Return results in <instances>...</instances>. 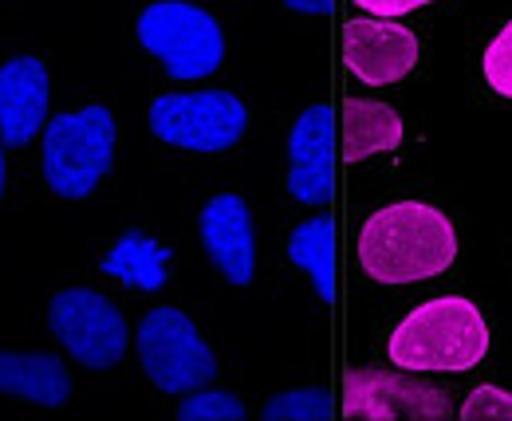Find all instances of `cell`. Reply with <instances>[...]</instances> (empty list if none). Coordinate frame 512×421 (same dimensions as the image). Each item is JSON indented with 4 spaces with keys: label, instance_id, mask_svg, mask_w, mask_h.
Returning a JSON list of instances; mask_svg holds the SVG:
<instances>
[{
    "label": "cell",
    "instance_id": "obj_15",
    "mask_svg": "<svg viewBox=\"0 0 512 421\" xmlns=\"http://www.w3.org/2000/svg\"><path fill=\"white\" fill-rule=\"evenodd\" d=\"M170 260H174V252L166 244L130 229L99 260V272L119 280V284H127V288H138V292H158L170 280Z\"/></svg>",
    "mask_w": 512,
    "mask_h": 421
},
{
    "label": "cell",
    "instance_id": "obj_13",
    "mask_svg": "<svg viewBox=\"0 0 512 421\" xmlns=\"http://www.w3.org/2000/svg\"><path fill=\"white\" fill-rule=\"evenodd\" d=\"M0 394L60 410L71 402V370L52 351H0Z\"/></svg>",
    "mask_w": 512,
    "mask_h": 421
},
{
    "label": "cell",
    "instance_id": "obj_11",
    "mask_svg": "<svg viewBox=\"0 0 512 421\" xmlns=\"http://www.w3.org/2000/svg\"><path fill=\"white\" fill-rule=\"evenodd\" d=\"M201 248L213 260V268L233 284V288H249L256 276V233L249 201L241 193H217L205 201L201 221Z\"/></svg>",
    "mask_w": 512,
    "mask_h": 421
},
{
    "label": "cell",
    "instance_id": "obj_16",
    "mask_svg": "<svg viewBox=\"0 0 512 421\" xmlns=\"http://www.w3.org/2000/svg\"><path fill=\"white\" fill-rule=\"evenodd\" d=\"M288 260L312 276L316 296L323 303L335 300V221L331 217H308L288 237Z\"/></svg>",
    "mask_w": 512,
    "mask_h": 421
},
{
    "label": "cell",
    "instance_id": "obj_21",
    "mask_svg": "<svg viewBox=\"0 0 512 421\" xmlns=\"http://www.w3.org/2000/svg\"><path fill=\"white\" fill-rule=\"evenodd\" d=\"M351 4H359V8H363V12H371V16H383V20H398V16L414 12V8H426L430 0H351Z\"/></svg>",
    "mask_w": 512,
    "mask_h": 421
},
{
    "label": "cell",
    "instance_id": "obj_23",
    "mask_svg": "<svg viewBox=\"0 0 512 421\" xmlns=\"http://www.w3.org/2000/svg\"><path fill=\"white\" fill-rule=\"evenodd\" d=\"M4 189H8V166H4V142H0V197H4Z\"/></svg>",
    "mask_w": 512,
    "mask_h": 421
},
{
    "label": "cell",
    "instance_id": "obj_5",
    "mask_svg": "<svg viewBox=\"0 0 512 421\" xmlns=\"http://www.w3.org/2000/svg\"><path fill=\"white\" fill-rule=\"evenodd\" d=\"M138 362L142 374L162 394H190L217 378V355L201 339L197 323L182 307H154L138 323Z\"/></svg>",
    "mask_w": 512,
    "mask_h": 421
},
{
    "label": "cell",
    "instance_id": "obj_7",
    "mask_svg": "<svg viewBox=\"0 0 512 421\" xmlns=\"http://www.w3.org/2000/svg\"><path fill=\"white\" fill-rule=\"evenodd\" d=\"M48 327L56 343L87 370H111L127 359V319L95 288H60L48 303Z\"/></svg>",
    "mask_w": 512,
    "mask_h": 421
},
{
    "label": "cell",
    "instance_id": "obj_12",
    "mask_svg": "<svg viewBox=\"0 0 512 421\" xmlns=\"http://www.w3.org/2000/svg\"><path fill=\"white\" fill-rule=\"evenodd\" d=\"M52 79L40 56H12L0 63V142L28 146L48 119Z\"/></svg>",
    "mask_w": 512,
    "mask_h": 421
},
{
    "label": "cell",
    "instance_id": "obj_14",
    "mask_svg": "<svg viewBox=\"0 0 512 421\" xmlns=\"http://www.w3.org/2000/svg\"><path fill=\"white\" fill-rule=\"evenodd\" d=\"M402 119L390 103L379 99H347L343 103V158L363 162L402 146Z\"/></svg>",
    "mask_w": 512,
    "mask_h": 421
},
{
    "label": "cell",
    "instance_id": "obj_4",
    "mask_svg": "<svg viewBox=\"0 0 512 421\" xmlns=\"http://www.w3.org/2000/svg\"><path fill=\"white\" fill-rule=\"evenodd\" d=\"M134 36L182 83L209 79L225 63L221 24L201 4H190V0H154V4H146L138 12Z\"/></svg>",
    "mask_w": 512,
    "mask_h": 421
},
{
    "label": "cell",
    "instance_id": "obj_6",
    "mask_svg": "<svg viewBox=\"0 0 512 421\" xmlns=\"http://www.w3.org/2000/svg\"><path fill=\"white\" fill-rule=\"evenodd\" d=\"M150 130L166 146L190 154H221L233 150L249 130V107L233 91H178L158 95L150 103Z\"/></svg>",
    "mask_w": 512,
    "mask_h": 421
},
{
    "label": "cell",
    "instance_id": "obj_18",
    "mask_svg": "<svg viewBox=\"0 0 512 421\" xmlns=\"http://www.w3.org/2000/svg\"><path fill=\"white\" fill-rule=\"evenodd\" d=\"M245 402L237 394H225V390H190L178 406V418L182 421H245Z\"/></svg>",
    "mask_w": 512,
    "mask_h": 421
},
{
    "label": "cell",
    "instance_id": "obj_22",
    "mask_svg": "<svg viewBox=\"0 0 512 421\" xmlns=\"http://www.w3.org/2000/svg\"><path fill=\"white\" fill-rule=\"evenodd\" d=\"M292 12H304V16H327L335 8V0H284Z\"/></svg>",
    "mask_w": 512,
    "mask_h": 421
},
{
    "label": "cell",
    "instance_id": "obj_20",
    "mask_svg": "<svg viewBox=\"0 0 512 421\" xmlns=\"http://www.w3.org/2000/svg\"><path fill=\"white\" fill-rule=\"evenodd\" d=\"M461 421H512V394L501 386H477L461 402Z\"/></svg>",
    "mask_w": 512,
    "mask_h": 421
},
{
    "label": "cell",
    "instance_id": "obj_8",
    "mask_svg": "<svg viewBox=\"0 0 512 421\" xmlns=\"http://www.w3.org/2000/svg\"><path fill=\"white\" fill-rule=\"evenodd\" d=\"M343 414L367 421H446L453 414L446 390L398 378L390 370H351L343 382Z\"/></svg>",
    "mask_w": 512,
    "mask_h": 421
},
{
    "label": "cell",
    "instance_id": "obj_2",
    "mask_svg": "<svg viewBox=\"0 0 512 421\" xmlns=\"http://www.w3.org/2000/svg\"><path fill=\"white\" fill-rule=\"evenodd\" d=\"M386 355L410 374H457L489 355V323L465 296H438L414 307L390 335Z\"/></svg>",
    "mask_w": 512,
    "mask_h": 421
},
{
    "label": "cell",
    "instance_id": "obj_1",
    "mask_svg": "<svg viewBox=\"0 0 512 421\" xmlns=\"http://www.w3.org/2000/svg\"><path fill=\"white\" fill-rule=\"evenodd\" d=\"M355 252L375 284H422L453 264L457 233L442 209L426 201H394L363 221Z\"/></svg>",
    "mask_w": 512,
    "mask_h": 421
},
{
    "label": "cell",
    "instance_id": "obj_17",
    "mask_svg": "<svg viewBox=\"0 0 512 421\" xmlns=\"http://www.w3.org/2000/svg\"><path fill=\"white\" fill-rule=\"evenodd\" d=\"M264 421H327L331 418V394L323 386H300L272 394L260 410Z\"/></svg>",
    "mask_w": 512,
    "mask_h": 421
},
{
    "label": "cell",
    "instance_id": "obj_10",
    "mask_svg": "<svg viewBox=\"0 0 512 421\" xmlns=\"http://www.w3.org/2000/svg\"><path fill=\"white\" fill-rule=\"evenodd\" d=\"M284 189L300 205H327L335 193V115L312 103L288 130V178Z\"/></svg>",
    "mask_w": 512,
    "mask_h": 421
},
{
    "label": "cell",
    "instance_id": "obj_9",
    "mask_svg": "<svg viewBox=\"0 0 512 421\" xmlns=\"http://www.w3.org/2000/svg\"><path fill=\"white\" fill-rule=\"evenodd\" d=\"M343 63L367 87H390L406 79L418 63V36L383 16H363L343 24Z\"/></svg>",
    "mask_w": 512,
    "mask_h": 421
},
{
    "label": "cell",
    "instance_id": "obj_19",
    "mask_svg": "<svg viewBox=\"0 0 512 421\" xmlns=\"http://www.w3.org/2000/svg\"><path fill=\"white\" fill-rule=\"evenodd\" d=\"M485 79H489V87L497 91V95H505L512 99V20L497 32V40L485 48Z\"/></svg>",
    "mask_w": 512,
    "mask_h": 421
},
{
    "label": "cell",
    "instance_id": "obj_3",
    "mask_svg": "<svg viewBox=\"0 0 512 421\" xmlns=\"http://www.w3.org/2000/svg\"><path fill=\"white\" fill-rule=\"evenodd\" d=\"M119 126L107 107L64 111L44 126V181L56 197L83 201L115 166Z\"/></svg>",
    "mask_w": 512,
    "mask_h": 421
}]
</instances>
